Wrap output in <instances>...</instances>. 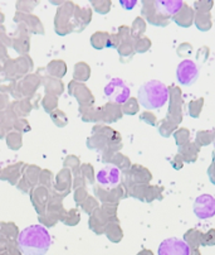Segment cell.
I'll use <instances>...</instances> for the list:
<instances>
[{"instance_id":"obj_1","label":"cell","mask_w":215,"mask_h":255,"mask_svg":"<svg viewBox=\"0 0 215 255\" xmlns=\"http://www.w3.org/2000/svg\"><path fill=\"white\" fill-rule=\"evenodd\" d=\"M51 244V234L43 225L28 226L18 236V247L24 255H44Z\"/></svg>"},{"instance_id":"obj_2","label":"cell","mask_w":215,"mask_h":255,"mask_svg":"<svg viewBox=\"0 0 215 255\" xmlns=\"http://www.w3.org/2000/svg\"><path fill=\"white\" fill-rule=\"evenodd\" d=\"M139 101L148 110L160 109L169 100V89L164 82L159 80H151L145 82L139 90Z\"/></svg>"},{"instance_id":"obj_3","label":"cell","mask_w":215,"mask_h":255,"mask_svg":"<svg viewBox=\"0 0 215 255\" xmlns=\"http://www.w3.org/2000/svg\"><path fill=\"white\" fill-rule=\"evenodd\" d=\"M131 90L122 79H112L105 87V96L115 104H125L130 99Z\"/></svg>"},{"instance_id":"obj_4","label":"cell","mask_w":215,"mask_h":255,"mask_svg":"<svg viewBox=\"0 0 215 255\" xmlns=\"http://www.w3.org/2000/svg\"><path fill=\"white\" fill-rule=\"evenodd\" d=\"M96 179L98 185L102 186L106 190H111V188L119 186V183L121 182V171L119 169V167L113 166V164H106L97 172Z\"/></svg>"},{"instance_id":"obj_5","label":"cell","mask_w":215,"mask_h":255,"mask_svg":"<svg viewBox=\"0 0 215 255\" xmlns=\"http://www.w3.org/2000/svg\"><path fill=\"white\" fill-rule=\"evenodd\" d=\"M176 77H178L180 85L190 86L199 77V67L194 61L184 60L183 62L179 63L178 68H176Z\"/></svg>"},{"instance_id":"obj_6","label":"cell","mask_w":215,"mask_h":255,"mask_svg":"<svg viewBox=\"0 0 215 255\" xmlns=\"http://www.w3.org/2000/svg\"><path fill=\"white\" fill-rule=\"evenodd\" d=\"M190 245L178 238H170L160 244L157 255H190Z\"/></svg>"},{"instance_id":"obj_7","label":"cell","mask_w":215,"mask_h":255,"mask_svg":"<svg viewBox=\"0 0 215 255\" xmlns=\"http://www.w3.org/2000/svg\"><path fill=\"white\" fill-rule=\"evenodd\" d=\"M194 214L199 219H210L215 215V198L212 195L199 196L194 202Z\"/></svg>"},{"instance_id":"obj_8","label":"cell","mask_w":215,"mask_h":255,"mask_svg":"<svg viewBox=\"0 0 215 255\" xmlns=\"http://www.w3.org/2000/svg\"><path fill=\"white\" fill-rule=\"evenodd\" d=\"M183 0H153V8L156 13L166 19L170 16H174L183 8Z\"/></svg>"},{"instance_id":"obj_9","label":"cell","mask_w":215,"mask_h":255,"mask_svg":"<svg viewBox=\"0 0 215 255\" xmlns=\"http://www.w3.org/2000/svg\"><path fill=\"white\" fill-rule=\"evenodd\" d=\"M193 16L194 13L193 10H191L190 6L184 4L183 8L174 15V19L175 22H178L179 24L183 25V27H189V25L191 24V22H193Z\"/></svg>"},{"instance_id":"obj_10","label":"cell","mask_w":215,"mask_h":255,"mask_svg":"<svg viewBox=\"0 0 215 255\" xmlns=\"http://www.w3.org/2000/svg\"><path fill=\"white\" fill-rule=\"evenodd\" d=\"M195 22H197V25L200 28V29H209L210 28L209 13H200V11H198Z\"/></svg>"},{"instance_id":"obj_11","label":"cell","mask_w":215,"mask_h":255,"mask_svg":"<svg viewBox=\"0 0 215 255\" xmlns=\"http://www.w3.org/2000/svg\"><path fill=\"white\" fill-rule=\"evenodd\" d=\"M213 6V0H198L195 3V9L200 13H209Z\"/></svg>"},{"instance_id":"obj_12","label":"cell","mask_w":215,"mask_h":255,"mask_svg":"<svg viewBox=\"0 0 215 255\" xmlns=\"http://www.w3.org/2000/svg\"><path fill=\"white\" fill-rule=\"evenodd\" d=\"M120 4H121L122 8L126 9V10H131V9H134L135 6H136L138 0H120Z\"/></svg>"}]
</instances>
